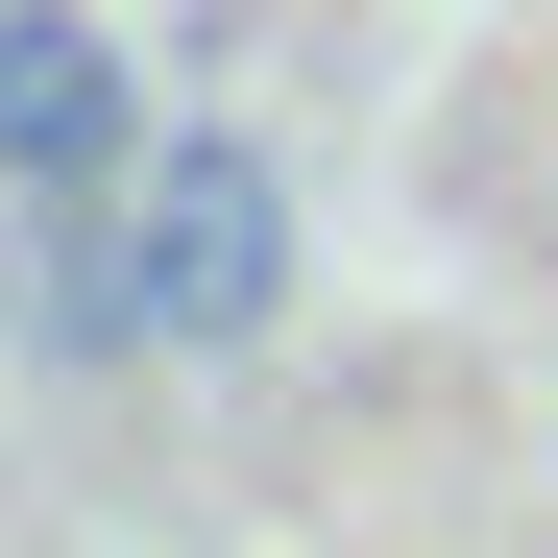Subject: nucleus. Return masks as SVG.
<instances>
[{"label": "nucleus", "instance_id": "obj_1", "mask_svg": "<svg viewBox=\"0 0 558 558\" xmlns=\"http://www.w3.org/2000/svg\"><path fill=\"white\" fill-rule=\"evenodd\" d=\"M122 292H146L170 364H243L267 316H292V170H267L243 122H146V170H122Z\"/></svg>", "mask_w": 558, "mask_h": 558}, {"label": "nucleus", "instance_id": "obj_2", "mask_svg": "<svg viewBox=\"0 0 558 558\" xmlns=\"http://www.w3.org/2000/svg\"><path fill=\"white\" fill-rule=\"evenodd\" d=\"M146 170V73L98 0H0V195H122Z\"/></svg>", "mask_w": 558, "mask_h": 558}]
</instances>
